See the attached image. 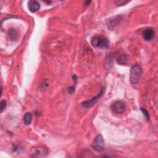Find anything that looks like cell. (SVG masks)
<instances>
[{"label":"cell","instance_id":"1","mask_svg":"<svg viewBox=\"0 0 158 158\" xmlns=\"http://www.w3.org/2000/svg\"><path fill=\"white\" fill-rule=\"evenodd\" d=\"M91 43L94 47L101 49H107L109 46V42L108 40L100 35L94 36L91 40Z\"/></svg>","mask_w":158,"mask_h":158},{"label":"cell","instance_id":"2","mask_svg":"<svg viewBox=\"0 0 158 158\" xmlns=\"http://www.w3.org/2000/svg\"><path fill=\"white\" fill-rule=\"evenodd\" d=\"M142 75V69L138 64L133 65L130 70V80L131 84L136 83L140 79Z\"/></svg>","mask_w":158,"mask_h":158},{"label":"cell","instance_id":"3","mask_svg":"<svg viewBox=\"0 0 158 158\" xmlns=\"http://www.w3.org/2000/svg\"><path fill=\"white\" fill-rule=\"evenodd\" d=\"M92 148L98 152H101L104 148V141L102 136L101 134L98 135L94 139L92 144Z\"/></svg>","mask_w":158,"mask_h":158},{"label":"cell","instance_id":"4","mask_svg":"<svg viewBox=\"0 0 158 158\" xmlns=\"http://www.w3.org/2000/svg\"><path fill=\"white\" fill-rule=\"evenodd\" d=\"M110 110L115 114H120L125 112L126 109L125 104L121 101H116L110 106Z\"/></svg>","mask_w":158,"mask_h":158},{"label":"cell","instance_id":"5","mask_svg":"<svg viewBox=\"0 0 158 158\" xmlns=\"http://www.w3.org/2000/svg\"><path fill=\"white\" fill-rule=\"evenodd\" d=\"M48 153V148L45 146H36L31 149L32 157H43L46 156Z\"/></svg>","mask_w":158,"mask_h":158},{"label":"cell","instance_id":"6","mask_svg":"<svg viewBox=\"0 0 158 158\" xmlns=\"http://www.w3.org/2000/svg\"><path fill=\"white\" fill-rule=\"evenodd\" d=\"M104 91V88H102L99 93H98L94 97L92 98L91 99L86 101L85 102H83L81 104L82 107H85V108H88L90 107L91 106H93L94 104H95L96 103V102L98 101V99L101 97V96L103 94Z\"/></svg>","mask_w":158,"mask_h":158},{"label":"cell","instance_id":"7","mask_svg":"<svg viewBox=\"0 0 158 158\" xmlns=\"http://www.w3.org/2000/svg\"><path fill=\"white\" fill-rule=\"evenodd\" d=\"M155 36V31L152 28H148L143 32V38L146 41H151Z\"/></svg>","mask_w":158,"mask_h":158},{"label":"cell","instance_id":"8","mask_svg":"<svg viewBox=\"0 0 158 158\" xmlns=\"http://www.w3.org/2000/svg\"><path fill=\"white\" fill-rule=\"evenodd\" d=\"M28 7L31 12H36L40 8V4L37 1H30L28 2Z\"/></svg>","mask_w":158,"mask_h":158},{"label":"cell","instance_id":"9","mask_svg":"<svg viewBox=\"0 0 158 158\" xmlns=\"http://www.w3.org/2000/svg\"><path fill=\"white\" fill-rule=\"evenodd\" d=\"M121 19H122V17L120 15H117L112 17L110 19H109V21L108 23V28L112 30L120 22Z\"/></svg>","mask_w":158,"mask_h":158},{"label":"cell","instance_id":"10","mask_svg":"<svg viewBox=\"0 0 158 158\" xmlns=\"http://www.w3.org/2000/svg\"><path fill=\"white\" fill-rule=\"evenodd\" d=\"M7 35L10 41H16L18 40L19 35V32L17 30L12 28V29H9V30L8 31Z\"/></svg>","mask_w":158,"mask_h":158},{"label":"cell","instance_id":"11","mask_svg":"<svg viewBox=\"0 0 158 158\" xmlns=\"http://www.w3.org/2000/svg\"><path fill=\"white\" fill-rule=\"evenodd\" d=\"M33 119L32 114L30 112H26L23 117V122L25 125H28L31 123Z\"/></svg>","mask_w":158,"mask_h":158},{"label":"cell","instance_id":"12","mask_svg":"<svg viewBox=\"0 0 158 158\" xmlns=\"http://www.w3.org/2000/svg\"><path fill=\"white\" fill-rule=\"evenodd\" d=\"M117 61L118 62V63H119L120 64L123 65L125 64L127 62V57L125 55H120L119 57H118L117 58Z\"/></svg>","mask_w":158,"mask_h":158},{"label":"cell","instance_id":"13","mask_svg":"<svg viewBox=\"0 0 158 158\" xmlns=\"http://www.w3.org/2000/svg\"><path fill=\"white\" fill-rule=\"evenodd\" d=\"M129 1H123V0H117L115 1V3L116 5L118 6H123V5H125L126 4L128 3Z\"/></svg>","mask_w":158,"mask_h":158},{"label":"cell","instance_id":"14","mask_svg":"<svg viewBox=\"0 0 158 158\" xmlns=\"http://www.w3.org/2000/svg\"><path fill=\"white\" fill-rule=\"evenodd\" d=\"M141 110L143 112V114H144V115L145 116V117H146V120H149V113H148V112L144 109V108H141Z\"/></svg>","mask_w":158,"mask_h":158},{"label":"cell","instance_id":"15","mask_svg":"<svg viewBox=\"0 0 158 158\" xmlns=\"http://www.w3.org/2000/svg\"><path fill=\"white\" fill-rule=\"evenodd\" d=\"M6 107V101L5 100H2L1 102V112L3 111V110Z\"/></svg>","mask_w":158,"mask_h":158}]
</instances>
